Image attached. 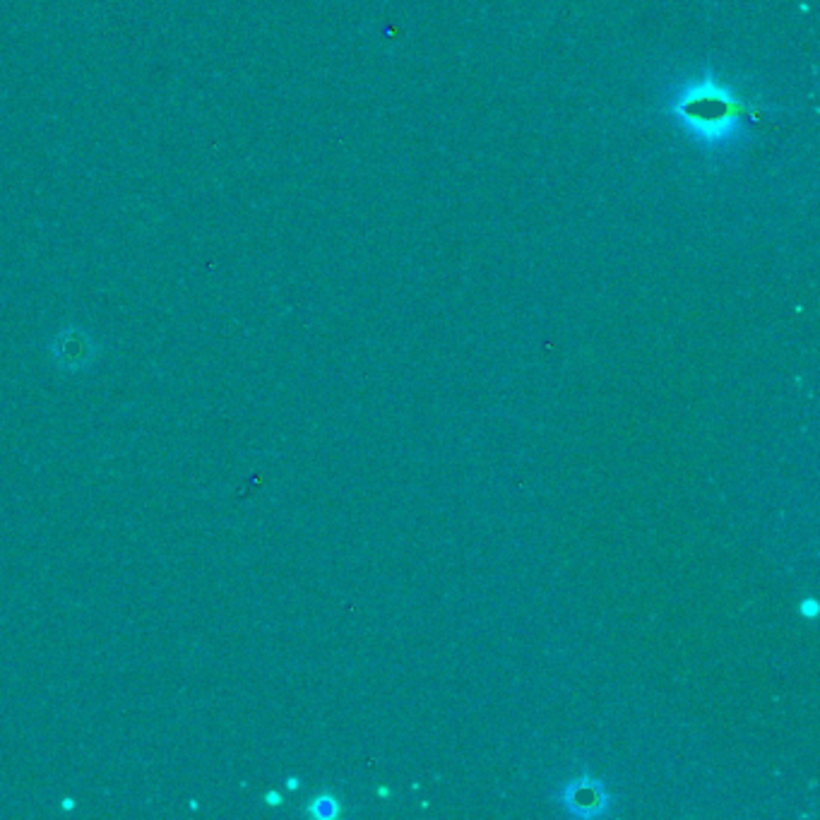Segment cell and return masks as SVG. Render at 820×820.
<instances>
[{
  "label": "cell",
  "instance_id": "cell-1",
  "mask_svg": "<svg viewBox=\"0 0 820 820\" xmlns=\"http://www.w3.org/2000/svg\"><path fill=\"white\" fill-rule=\"evenodd\" d=\"M669 116L679 123L683 133L691 135L705 150L729 147L746 135L753 109L729 85L717 77H698L681 85L679 94L669 101Z\"/></svg>",
  "mask_w": 820,
  "mask_h": 820
},
{
  "label": "cell",
  "instance_id": "cell-2",
  "mask_svg": "<svg viewBox=\"0 0 820 820\" xmlns=\"http://www.w3.org/2000/svg\"><path fill=\"white\" fill-rule=\"evenodd\" d=\"M606 796L604 787L594 780H575L570 782L563 792V806L568 808L575 816H597L606 808Z\"/></svg>",
  "mask_w": 820,
  "mask_h": 820
},
{
  "label": "cell",
  "instance_id": "cell-3",
  "mask_svg": "<svg viewBox=\"0 0 820 820\" xmlns=\"http://www.w3.org/2000/svg\"><path fill=\"white\" fill-rule=\"evenodd\" d=\"M340 801L335 799V796H330V794H320V796H316V799L311 801V806H308V813H311L313 818H318V820H330V818H335V816H340Z\"/></svg>",
  "mask_w": 820,
  "mask_h": 820
},
{
  "label": "cell",
  "instance_id": "cell-4",
  "mask_svg": "<svg viewBox=\"0 0 820 820\" xmlns=\"http://www.w3.org/2000/svg\"><path fill=\"white\" fill-rule=\"evenodd\" d=\"M818 609H820V604L816 602V599H804V602L799 604V614L806 616V619H816Z\"/></svg>",
  "mask_w": 820,
  "mask_h": 820
}]
</instances>
